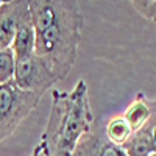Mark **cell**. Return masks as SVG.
I'll return each mask as SVG.
<instances>
[{
    "label": "cell",
    "mask_w": 156,
    "mask_h": 156,
    "mask_svg": "<svg viewBox=\"0 0 156 156\" xmlns=\"http://www.w3.org/2000/svg\"><path fill=\"white\" fill-rule=\"evenodd\" d=\"M16 55L11 47L0 50V84L8 83L14 78Z\"/></svg>",
    "instance_id": "cell-10"
},
{
    "label": "cell",
    "mask_w": 156,
    "mask_h": 156,
    "mask_svg": "<svg viewBox=\"0 0 156 156\" xmlns=\"http://www.w3.org/2000/svg\"><path fill=\"white\" fill-rule=\"evenodd\" d=\"M34 27V55L58 81L75 66L83 37L84 17L78 0H27Z\"/></svg>",
    "instance_id": "cell-1"
},
{
    "label": "cell",
    "mask_w": 156,
    "mask_h": 156,
    "mask_svg": "<svg viewBox=\"0 0 156 156\" xmlns=\"http://www.w3.org/2000/svg\"><path fill=\"white\" fill-rule=\"evenodd\" d=\"M41 97L17 87L14 80L0 84V142L19 128L37 108Z\"/></svg>",
    "instance_id": "cell-3"
},
{
    "label": "cell",
    "mask_w": 156,
    "mask_h": 156,
    "mask_svg": "<svg viewBox=\"0 0 156 156\" xmlns=\"http://www.w3.org/2000/svg\"><path fill=\"white\" fill-rule=\"evenodd\" d=\"M31 156H42V150H41V145H36V148L33 150V153H31Z\"/></svg>",
    "instance_id": "cell-12"
},
{
    "label": "cell",
    "mask_w": 156,
    "mask_h": 156,
    "mask_svg": "<svg viewBox=\"0 0 156 156\" xmlns=\"http://www.w3.org/2000/svg\"><path fill=\"white\" fill-rule=\"evenodd\" d=\"M92 123L94 114L84 80H78L70 92L55 89L48 122L39 142L42 156H72L78 142L90 133Z\"/></svg>",
    "instance_id": "cell-2"
},
{
    "label": "cell",
    "mask_w": 156,
    "mask_h": 156,
    "mask_svg": "<svg viewBox=\"0 0 156 156\" xmlns=\"http://www.w3.org/2000/svg\"><path fill=\"white\" fill-rule=\"evenodd\" d=\"M154 126L156 125H147L129 137V140L122 147L126 156H150L151 154V129Z\"/></svg>",
    "instance_id": "cell-8"
},
{
    "label": "cell",
    "mask_w": 156,
    "mask_h": 156,
    "mask_svg": "<svg viewBox=\"0 0 156 156\" xmlns=\"http://www.w3.org/2000/svg\"><path fill=\"white\" fill-rule=\"evenodd\" d=\"M34 44H36L34 27H33L31 19H28L17 28L14 39L11 42V48L14 51L16 58H20V56H27V55L34 53Z\"/></svg>",
    "instance_id": "cell-7"
},
{
    "label": "cell",
    "mask_w": 156,
    "mask_h": 156,
    "mask_svg": "<svg viewBox=\"0 0 156 156\" xmlns=\"http://www.w3.org/2000/svg\"><path fill=\"white\" fill-rule=\"evenodd\" d=\"M16 0H0V5H6V3H12Z\"/></svg>",
    "instance_id": "cell-13"
},
{
    "label": "cell",
    "mask_w": 156,
    "mask_h": 156,
    "mask_svg": "<svg viewBox=\"0 0 156 156\" xmlns=\"http://www.w3.org/2000/svg\"><path fill=\"white\" fill-rule=\"evenodd\" d=\"M12 80L22 90L33 92L41 98L51 86L58 83V78L34 53L16 58V70Z\"/></svg>",
    "instance_id": "cell-4"
},
{
    "label": "cell",
    "mask_w": 156,
    "mask_h": 156,
    "mask_svg": "<svg viewBox=\"0 0 156 156\" xmlns=\"http://www.w3.org/2000/svg\"><path fill=\"white\" fill-rule=\"evenodd\" d=\"M150 156H156V154H154V153H151V154H150Z\"/></svg>",
    "instance_id": "cell-14"
},
{
    "label": "cell",
    "mask_w": 156,
    "mask_h": 156,
    "mask_svg": "<svg viewBox=\"0 0 156 156\" xmlns=\"http://www.w3.org/2000/svg\"><path fill=\"white\" fill-rule=\"evenodd\" d=\"M72 156H126L125 150L112 145L105 134L87 133L75 148Z\"/></svg>",
    "instance_id": "cell-6"
},
{
    "label": "cell",
    "mask_w": 156,
    "mask_h": 156,
    "mask_svg": "<svg viewBox=\"0 0 156 156\" xmlns=\"http://www.w3.org/2000/svg\"><path fill=\"white\" fill-rule=\"evenodd\" d=\"M151 153L156 154V126L151 129Z\"/></svg>",
    "instance_id": "cell-11"
},
{
    "label": "cell",
    "mask_w": 156,
    "mask_h": 156,
    "mask_svg": "<svg viewBox=\"0 0 156 156\" xmlns=\"http://www.w3.org/2000/svg\"><path fill=\"white\" fill-rule=\"evenodd\" d=\"M28 19H31V12L27 0L0 5V50L11 47L17 28Z\"/></svg>",
    "instance_id": "cell-5"
},
{
    "label": "cell",
    "mask_w": 156,
    "mask_h": 156,
    "mask_svg": "<svg viewBox=\"0 0 156 156\" xmlns=\"http://www.w3.org/2000/svg\"><path fill=\"white\" fill-rule=\"evenodd\" d=\"M131 136H133V129L129 126V123L126 122V119L123 117V114L111 119L105 128V137L112 145L120 147V148L129 140Z\"/></svg>",
    "instance_id": "cell-9"
}]
</instances>
